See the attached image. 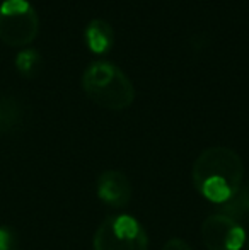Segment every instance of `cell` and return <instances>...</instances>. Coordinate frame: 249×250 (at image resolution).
Wrapping results in <instances>:
<instances>
[{
    "mask_svg": "<svg viewBox=\"0 0 249 250\" xmlns=\"http://www.w3.org/2000/svg\"><path fill=\"white\" fill-rule=\"evenodd\" d=\"M244 165L234 150L212 146L203 150L193 164L191 179L206 201L222 204L243 186Z\"/></svg>",
    "mask_w": 249,
    "mask_h": 250,
    "instance_id": "6da1fadb",
    "label": "cell"
},
{
    "mask_svg": "<svg viewBox=\"0 0 249 250\" xmlns=\"http://www.w3.org/2000/svg\"><path fill=\"white\" fill-rule=\"evenodd\" d=\"M82 89L94 104L110 111H123L135 101L132 80L120 66L110 62H96L86 68Z\"/></svg>",
    "mask_w": 249,
    "mask_h": 250,
    "instance_id": "7a4b0ae2",
    "label": "cell"
},
{
    "mask_svg": "<svg viewBox=\"0 0 249 250\" xmlns=\"http://www.w3.org/2000/svg\"><path fill=\"white\" fill-rule=\"evenodd\" d=\"M94 250H149V235L130 214L108 216L92 238Z\"/></svg>",
    "mask_w": 249,
    "mask_h": 250,
    "instance_id": "3957f363",
    "label": "cell"
},
{
    "mask_svg": "<svg viewBox=\"0 0 249 250\" xmlns=\"http://www.w3.org/2000/svg\"><path fill=\"white\" fill-rule=\"evenodd\" d=\"M40 31V17L27 0H3L0 5V40L12 48L27 46Z\"/></svg>",
    "mask_w": 249,
    "mask_h": 250,
    "instance_id": "277c9868",
    "label": "cell"
},
{
    "mask_svg": "<svg viewBox=\"0 0 249 250\" xmlns=\"http://www.w3.org/2000/svg\"><path fill=\"white\" fill-rule=\"evenodd\" d=\"M202 240L208 250H241L246 244V231L224 214H212L202 225Z\"/></svg>",
    "mask_w": 249,
    "mask_h": 250,
    "instance_id": "5b68a950",
    "label": "cell"
},
{
    "mask_svg": "<svg viewBox=\"0 0 249 250\" xmlns=\"http://www.w3.org/2000/svg\"><path fill=\"white\" fill-rule=\"evenodd\" d=\"M97 198L106 206L125 208L132 199V184L120 170H104L96 182Z\"/></svg>",
    "mask_w": 249,
    "mask_h": 250,
    "instance_id": "8992f818",
    "label": "cell"
},
{
    "mask_svg": "<svg viewBox=\"0 0 249 250\" xmlns=\"http://www.w3.org/2000/svg\"><path fill=\"white\" fill-rule=\"evenodd\" d=\"M26 119L24 104L17 97L0 94V135H10L23 128Z\"/></svg>",
    "mask_w": 249,
    "mask_h": 250,
    "instance_id": "52a82bcc",
    "label": "cell"
},
{
    "mask_svg": "<svg viewBox=\"0 0 249 250\" xmlns=\"http://www.w3.org/2000/svg\"><path fill=\"white\" fill-rule=\"evenodd\" d=\"M86 44L92 53L103 55L114 44V29L103 19H94L86 27Z\"/></svg>",
    "mask_w": 249,
    "mask_h": 250,
    "instance_id": "ba28073f",
    "label": "cell"
},
{
    "mask_svg": "<svg viewBox=\"0 0 249 250\" xmlns=\"http://www.w3.org/2000/svg\"><path fill=\"white\" fill-rule=\"evenodd\" d=\"M217 213L230 218L234 221L244 220L249 216V188L248 184H243L232 196L222 204H219Z\"/></svg>",
    "mask_w": 249,
    "mask_h": 250,
    "instance_id": "9c48e42d",
    "label": "cell"
},
{
    "mask_svg": "<svg viewBox=\"0 0 249 250\" xmlns=\"http://www.w3.org/2000/svg\"><path fill=\"white\" fill-rule=\"evenodd\" d=\"M41 65V56L36 50H23L17 53L16 56V68L19 70L21 75L24 77H34L40 70Z\"/></svg>",
    "mask_w": 249,
    "mask_h": 250,
    "instance_id": "30bf717a",
    "label": "cell"
},
{
    "mask_svg": "<svg viewBox=\"0 0 249 250\" xmlns=\"http://www.w3.org/2000/svg\"><path fill=\"white\" fill-rule=\"evenodd\" d=\"M0 250H19V240L12 228L0 227Z\"/></svg>",
    "mask_w": 249,
    "mask_h": 250,
    "instance_id": "8fae6325",
    "label": "cell"
},
{
    "mask_svg": "<svg viewBox=\"0 0 249 250\" xmlns=\"http://www.w3.org/2000/svg\"><path fill=\"white\" fill-rule=\"evenodd\" d=\"M162 250H193V249L189 247V244L184 242L183 238H169L162 245Z\"/></svg>",
    "mask_w": 249,
    "mask_h": 250,
    "instance_id": "7c38bea8",
    "label": "cell"
},
{
    "mask_svg": "<svg viewBox=\"0 0 249 250\" xmlns=\"http://www.w3.org/2000/svg\"><path fill=\"white\" fill-rule=\"evenodd\" d=\"M246 249H248V250H249V242H248V247H246Z\"/></svg>",
    "mask_w": 249,
    "mask_h": 250,
    "instance_id": "4fadbf2b",
    "label": "cell"
},
{
    "mask_svg": "<svg viewBox=\"0 0 249 250\" xmlns=\"http://www.w3.org/2000/svg\"><path fill=\"white\" fill-rule=\"evenodd\" d=\"M248 188H249V184H248Z\"/></svg>",
    "mask_w": 249,
    "mask_h": 250,
    "instance_id": "5bb4252c",
    "label": "cell"
}]
</instances>
